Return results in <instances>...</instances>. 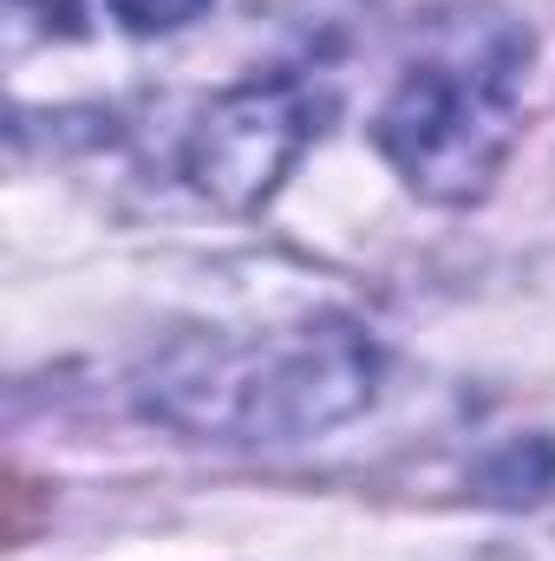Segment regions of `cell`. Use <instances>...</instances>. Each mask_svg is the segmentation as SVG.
Returning <instances> with one entry per match:
<instances>
[{
	"label": "cell",
	"instance_id": "obj_5",
	"mask_svg": "<svg viewBox=\"0 0 555 561\" xmlns=\"http://www.w3.org/2000/svg\"><path fill=\"white\" fill-rule=\"evenodd\" d=\"M484 561H555V556H523V549H517V556H484Z\"/></svg>",
	"mask_w": 555,
	"mask_h": 561
},
{
	"label": "cell",
	"instance_id": "obj_3",
	"mask_svg": "<svg viewBox=\"0 0 555 561\" xmlns=\"http://www.w3.org/2000/svg\"><path fill=\"white\" fill-rule=\"evenodd\" d=\"M327 112L333 99L301 72L242 79L196 112L177 150V170L216 209H262L281 190V176L307 157V144L320 138Z\"/></svg>",
	"mask_w": 555,
	"mask_h": 561
},
{
	"label": "cell",
	"instance_id": "obj_2",
	"mask_svg": "<svg viewBox=\"0 0 555 561\" xmlns=\"http://www.w3.org/2000/svg\"><path fill=\"white\" fill-rule=\"evenodd\" d=\"M530 59V26L497 0H438L418 13L393 92L373 112V144L412 196L464 209L497 183L523 125Z\"/></svg>",
	"mask_w": 555,
	"mask_h": 561
},
{
	"label": "cell",
	"instance_id": "obj_1",
	"mask_svg": "<svg viewBox=\"0 0 555 561\" xmlns=\"http://www.w3.org/2000/svg\"><path fill=\"white\" fill-rule=\"evenodd\" d=\"M380 392V346L347 313L249 333H183L138 373L144 419L216 444H307L353 424Z\"/></svg>",
	"mask_w": 555,
	"mask_h": 561
},
{
	"label": "cell",
	"instance_id": "obj_4",
	"mask_svg": "<svg viewBox=\"0 0 555 561\" xmlns=\"http://www.w3.org/2000/svg\"><path fill=\"white\" fill-rule=\"evenodd\" d=\"M105 7V20L112 26H125V33H177V26H190V20H203L209 13V0H99Z\"/></svg>",
	"mask_w": 555,
	"mask_h": 561
}]
</instances>
